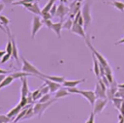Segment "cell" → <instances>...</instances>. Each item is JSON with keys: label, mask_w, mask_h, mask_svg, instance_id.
Returning <instances> with one entry per match:
<instances>
[{"label": "cell", "mask_w": 124, "mask_h": 123, "mask_svg": "<svg viewBox=\"0 0 124 123\" xmlns=\"http://www.w3.org/2000/svg\"><path fill=\"white\" fill-rule=\"evenodd\" d=\"M21 61H22V69H21L22 72L29 73V74H31V75H33V76H35V77H43L44 74L41 73V72L39 71V69H37L33 64H31L28 60H26L23 56L21 57Z\"/></svg>", "instance_id": "cell-1"}, {"label": "cell", "mask_w": 124, "mask_h": 123, "mask_svg": "<svg viewBox=\"0 0 124 123\" xmlns=\"http://www.w3.org/2000/svg\"><path fill=\"white\" fill-rule=\"evenodd\" d=\"M56 101H57V99L54 98V99H52V100H49V101L46 102V103H36L35 106L33 107L35 115H37L39 118H41V116L43 115L44 111H45L49 106H51L54 102H56Z\"/></svg>", "instance_id": "cell-2"}, {"label": "cell", "mask_w": 124, "mask_h": 123, "mask_svg": "<svg viewBox=\"0 0 124 123\" xmlns=\"http://www.w3.org/2000/svg\"><path fill=\"white\" fill-rule=\"evenodd\" d=\"M81 15L84 19V29H86L92 20L91 14H90V3L89 2H87L83 5L82 10H81Z\"/></svg>", "instance_id": "cell-3"}, {"label": "cell", "mask_w": 124, "mask_h": 123, "mask_svg": "<svg viewBox=\"0 0 124 123\" xmlns=\"http://www.w3.org/2000/svg\"><path fill=\"white\" fill-rule=\"evenodd\" d=\"M85 41H86V44H87V46H88V47L90 48V50H91V52L96 56V58L98 59V61H99V63L101 64V65H103L104 67H108V61H107V59L101 54V53H99V51H97L96 49H95V47L91 45V43H90V41L86 38L85 39Z\"/></svg>", "instance_id": "cell-4"}, {"label": "cell", "mask_w": 124, "mask_h": 123, "mask_svg": "<svg viewBox=\"0 0 124 123\" xmlns=\"http://www.w3.org/2000/svg\"><path fill=\"white\" fill-rule=\"evenodd\" d=\"M44 25L42 19L40 18L39 15H34L33 20H32V28H31V38L34 39L36 34L38 33V31L42 28V26Z\"/></svg>", "instance_id": "cell-5"}, {"label": "cell", "mask_w": 124, "mask_h": 123, "mask_svg": "<svg viewBox=\"0 0 124 123\" xmlns=\"http://www.w3.org/2000/svg\"><path fill=\"white\" fill-rule=\"evenodd\" d=\"M79 94L82 95V96L89 102V104H90L92 107L94 106V104H95V102H96V100H97L94 91H92V90H81V89H80V90H79Z\"/></svg>", "instance_id": "cell-6"}, {"label": "cell", "mask_w": 124, "mask_h": 123, "mask_svg": "<svg viewBox=\"0 0 124 123\" xmlns=\"http://www.w3.org/2000/svg\"><path fill=\"white\" fill-rule=\"evenodd\" d=\"M108 104V99H97L93 106V112L95 114L101 113Z\"/></svg>", "instance_id": "cell-7"}, {"label": "cell", "mask_w": 124, "mask_h": 123, "mask_svg": "<svg viewBox=\"0 0 124 123\" xmlns=\"http://www.w3.org/2000/svg\"><path fill=\"white\" fill-rule=\"evenodd\" d=\"M24 8H26L29 12L35 14L36 15H42V10L40 9V6H39V3L36 1L34 3H30V4H23L22 5Z\"/></svg>", "instance_id": "cell-8"}, {"label": "cell", "mask_w": 124, "mask_h": 123, "mask_svg": "<svg viewBox=\"0 0 124 123\" xmlns=\"http://www.w3.org/2000/svg\"><path fill=\"white\" fill-rule=\"evenodd\" d=\"M69 7H66L65 4L60 3L57 6V12H56V16H58L60 19H63L64 16L69 13Z\"/></svg>", "instance_id": "cell-9"}, {"label": "cell", "mask_w": 124, "mask_h": 123, "mask_svg": "<svg viewBox=\"0 0 124 123\" xmlns=\"http://www.w3.org/2000/svg\"><path fill=\"white\" fill-rule=\"evenodd\" d=\"M84 30H85L84 27H82V26H80L79 24L74 22L73 27H72V29H71V32H73V33H75V34H77V35H78V36H80V37L86 39V35H85V31H84Z\"/></svg>", "instance_id": "cell-10"}, {"label": "cell", "mask_w": 124, "mask_h": 123, "mask_svg": "<svg viewBox=\"0 0 124 123\" xmlns=\"http://www.w3.org/2000/svg\"><path fill=\"white\" fill-rule=\"evenodd\" d=\"M41 79H43V80L45 81V83H46V85H48L49 90H50L51 93H54V92H56L58 89L61 88V84H60V83H57V82H54V81H52V80L44 78V77H41Z\"/></svg>", "instance_id": "cell-11"}, {"label": "cell", "mask_w": 124, "mask_h": 123, "mask_svg": "<svg viewBox=\"0 0 124 123\" xmlns=\"http://www.w3.org/2000/svg\"><path fill=\"white\" fill-rule=\"evenodd\" d=\"M94 92H95V95H96V98H97V99H108V97H107V92L101 87V85L99 84V82L96 83Z\"/></svg>", "instance_id": "cell-12"}, {"label": "cell", "mask_w": 124, "mask_h": 123, "mask_svg": "<svg viewBox=\"0 0 124 123\" xmlns=\"http://www.w3.org/2000/svg\"><path fill=\"white\" fill-rule=\"evenodd\" d=\"M117 90H118V84H116V82L113 81V82L110 84L109 88L107 90V97H108V99L111 100V99L114 97V95H115V93L117 92Z\"/></svg>", "instance_id": "cell-13"}, {"label": "cell", "mask_w": 124, "mask_h": 123, "mask_svg": "<svg viewBox=\"0 0 124 123\" xmlns=\"http://www.w3.org/2000/svg\"><path fill=\"white\" fill-rule=\"evenodd\" d=\"M21 97H27L29 95V88H28V84H27V77H22L21 78Z\"/></svg>", "instance_id": "cell-14"}, {"label": "cell", "mask_w": 124, "mask_h": 123, "mask_svg": "<svg viewBox=\"0 0 124 123\" xmlns=\"http://www.w3.org/2000/svg\"><path fill=\"white\" fill-rule=\"evenodd\" d=\"M21 109H22V108H21L19 105H17L16 108H12L6 115H7L11 120H14V119L16 117V115L21 111Z\"/></svg>", "instance_id": "cell-15"}, {"label": "cell", "mask_w": 124, "mask_h": 123, "mask_svg": "<svg viewBox=\"0 0 124 123\" xmlns=\"http://www.w3.org/2000/svg\"><path fill=\"white\" fill-rule=\"evenodd\" d=\"M43 77L44 78H46V79H49V80H52V81L57 82V83H62V84L66 80L65 77H62V76H48V75H45L44 74Z\"/></svg>", "instance_id": "cell-16"}, {"label": "cell", "mask_w": 124, "mask_h": 123, "mask_svg": "<svg viewBox=\"0 0 124 123\" xmlns=\"http://www.w3.org/2000/svg\"><path fill=\"white\" fill-rule=\"evenodd\" d=\"M85 81V78H82V79H78V80H65L62 84V86L66 87V88H69V87H77L78 84L81 83Z\"/></svg>", "instance_id": "cell-17"}, {"label": "cell", "mask_w": 124, "mask_h": 123, "mask_svg": "<svg viewBox=\"0 0 124 123\" xmlns=\"http://www.w3.org/2000/svg\"><path fill=\"white\" fill-rule=\"evenodd\" d=\"M92 59H93V71L97 77H100V63L96 56L92 53Z\"/></svg>", "instance_id": "cell-18"}, {"label": "cell", "mask_w": 124, "mask_h": 123, "mask_svg": "<svg viewBox=\"0 0 124 123\" xmlns=\"http://www.w3.org/2000/svg\"><path fill=\"white\" fill-rule=\"evenodd\" d=\"M62 28H63V24H62V21H59V22H56V23H53L52 24V31L57 35L58 38H61V31H62Z\"/></svg>", "instance_id": "cell-19"}, {"label": "cell", "mask_w": 124, "mask_h": 123, "mask_svg": "<svg viewBox=\"0 0 124 123\" xmlns=\"http://www.w3.org/2000/svg\"><path fill=\"white\" fill-rule=\"evenodd\" d=\"M9 37H11V40H12V44H13V54L12 56L16 59V61L18 62V50H17V46H16V40H15V37L10 35Z\"/></svg>", "instance_id": "cell-20"}, {"label": "cell", "mask_w": 124, "mask_h": 123, "mask_svg": "<svg viewBox=\"0 0 124 123\" xmlns=\"http://www.w3.org/2000/svg\"><path fill=\"white\" fill-rule=\"evenodd\" d=\"M11 77H13V78L15 79V78H22V77H35V76H33V75H31V74H29V73H25V72H15V73H13V74H11L10 75Z\"/></svg>", "instance_id": "cell-21"}, {"label": "cell", "mask_w": 124, "mask_h": 123, "mask_svg": "<svg viewBox=\"0 0 124 123\" xmlns=\"http://www.w3.org/2000/svg\"><path fill=\"white\" fill-rule=\"evenodd\" d=\"M69 94H70V92L68 91V89H66V88H60V89H58V90L55 92V94H54V98H55V99L63 98V97L68 96Z\"/></svg>", "instance_id": "cell-22"}, {"label": "cell", "mask_w": 124, "mask_h": 123, "mask_svg": "<svg viewBox=\"0 0 124 123\" xmlns=\"http://www.w3.org/2000/svg\"><path fill=\"white\" fill-rule=\"evenodd\" d=\"M10 19L8 18V17H6L5 15H0V23L2 24V25H4L5 26V28H6V30H7V33H8V35L10 36L11 35V32H10V29H9V23H10Z\"/></svg>", "instance_id": "cell-23"}, {"label": "cell", "mask_w": 124, "mask_h": 123, "mask_svg": "<svg viewBox=\"0 0 124 123\" xmlns=\"http://www.w3.org/2000/svg\"><path fill=\"white\" fill-rule=\"evenodd\" d=\"M106 3L113 6L114 8L119 10L120 12H124V3L121 1H110V2H106Z\"/></svg>", "instance_id": "cell-24"}, {"label": "cell", "mask_w": 124, "mask_h": 123, "mask_svg": "<svg viewBox=\"0 0 124 123\" xmlns=\"http://www.w3.org/2000/svg\"><path fill=\"white\" fill-rule=\"evenodd\" d=\"M111 101H112V103H113L115 108L119 110L120 108H121V106H122V104H123V102H124V99H122V98H117V97H113V98L111 99Z\"/></svg>", "instance_id": "cell-25"}, {"label": "cell", "mask_w": 124, "mask_h": 123, "mask_svg": "<svg viewBox=\"0 0 124 123\" xmlns=\"http://www.w3.org/2000/svg\"><path fill=\"white\" fill-rule=\"evenodd\" d=\"M42 96H43V94L41 93V88H38V89L34 90L33 92H31V97H32L33 101H37V100L39 101L42 98Z\"/></svg>", "instance_id": "cell-26"}, {"label": "cell", "mask_w": 124, "mask_h": 123, "mask_svg": "<svg viewBox=\"0 0 124 123\" xmlns=\"http://www.w3.org/2000/svg\"><path fill=\"white\" fill-rule=\"evenodd\" d=\"M13 80H14V78H13V77H11V76H7L6 77V78L0 83V89H2V88H4V87H6V86H8V85H10L12 82H13Z\"/></svg>", "instance_id": "cell-27"}, {"label": "cell", "mask_w": 124, "mask_h": 123, "mask_svg": "<svg viewBox=\"0 0 124 123\" xmlns=\"http://www.w3.org/2000/svg\"><path fill=\"white\" fill-rule=\"evenodd\" d=\"M54 2H55V0H48V2L45 5V7L42 9V14H44V13H49V11H50V9L52 8V6L54 5Z\"/></svg>", "instance_id": "cell-28"}, {"label": "cell", "mask_w": 124, "mask_h": 123, "mask_svg": "<svg viewBox=\"0 0 124 123\" xmlns=\"http://www.w3.org/2000/svg\"><path fill=\"white\" fill-rule=\"evenodd\" d=\"M73 24H74V19H72V18L69 17V18L63 23V28L71 31V29H72V27H73Z\"/></svg>", "instance_id": "cell-29"}, {"label": "cell", "mask_w": 124, "mask_h": 123, "mask_svg": "<svg viewBox=\"0 0 124 123\" xmlns=\"http://www.w3.org/2000/svg\"><path fill=\"white\" fill-rule=\"evenodd\" d=\"M6 53L8 54H13V44H12V40H11V37H9V40H8V43H7V46H6Z\"/></svg>", "instance_id": "cell-30"}, {"label": "cell", "mask_w": 124, "mask_h": 123, "mask_svg": "<svg viewBox=\"0 0 124 123\" xmlns=\"http://www.w3.org/2000/svg\"><path fill=\"white\" fill-rule=\"evenodd\" d=\"M33 115H35V112H34V108L31 107V108H29L27 109V112H26L25 116L23 117V119H29V118L33 117Z\"/></svg>", "instance_id": "cell-31"}, {"label": "cell", "mask_w": 124, "mask_h": 123, "mask_svg": "<svg viewBox=\"0 0 124 123\" xmlns=\"http://www.w3.org/2000/svg\"><path fill=\"white\" fill-rule=\"evenodd\" d=\"M41 93L43 94V95H46V94H48L49 92H50V90H49V87H48V85H46V83H44L41 87Z\"/></svg>", "instance_id": "cell-32"}, {"label": "cell", "mask_w": 124, "mask_h": 123, "mask_svg": "<svg viewBox=\"0 0 124 123\" xmlns=\"http://www.w3.org/2000/svg\"><path fill=\"white\" fill-rule=\"evenodd\" d=\"M18 105H19L22 108H25L26 106H28L29 103H28V99H27V97H21V98H20V102H19Z\"/></svg>", "instance_id": "cell-33"}, {"label": "cell", "mask_w": 124, "mask_h": 123, "mask_svg": "<svg viewBox=\"0 0 124 123\" xmlns=\"http://www.w3.org/2000/svg\"><path fill=\"white\" fill-rule=\"evenodd\" d=\"M37 0H18L16 2L14 3V5H23V4H30V3H34Z\"/></svg>", "instance_id": "cell-34"}, {"label": "cell", "mask_w": 124, "mask_h": 123, "mask_svg": "<svg viewBox=\"0 0 124 123\" xmlns=\"http://www.w3.org/2000/svg\"><path fill=\"white\" fill-rule=\"evenodd\" d=\"M49 100H51V99H50V94L48 93V94L43 95V96H42V98L38 101V103H46V102H48Z\"/></svg>", "instance_id": "cell-35"}, {"label": "cell", "mask_w": 124, "mask_h": 123, "mask_svg": "<svg viewBox=\"0 0 124 123\" xmlns=\"http://www.w3.org/2000/svg\"><path fill=\"white\" fill-rule=\"evenodd\" d=\"M0 123H11V119L5 114H0Z\"/></svg>", "instance_id": "cell-36"}, {"label": "cell", "mask_w": 124, "mask_h": 123, "mask_svg": "<svg viewBox=\"0 0 124 123\" xmlns=\"http://www.w3.org/2000/svg\"><path fill=\"white\" fill-rule=\"evenodd\" d=\"M42 21H43V23L47 27V28H49V29H51V27H52V24H53V22L51 21V19H42Z\"/></svg>", "instance_id": "cell-37"}, {"label": "cell", "mask_w": 124, "mask_h": 123, "mask_svg": "<svg viewBox=\"0 0 124 123\" xmlns=\"http://www.w3.org/2000/svg\"><path fill=\"white\" fill-rule=\"evenodd\" d=\"M67 89L70 93H73V94H79V90H80V89H78L77 87H69Z\"/></svg>", "instance_id": "cell-38"}, {"label": "cell", "mask_w": 124, "mask_h": 123, "mask_svg": "<svg viewBox=\"0 0 124 123\" xmlns=\"http://www.w3.org/2000/svg\"><path fill=\"white\" fill-rule=\"evenodd\" d=\"M11 56H12L11 54L6 53V54H5V55H4V56L1 58V63H2V64H5V63H6V62H7V61L10 59V57H11Z\"/></svg>", "instance_id": "cell-39"}, {"label": "cell", "mask_w": 124, "mask_h": 123, "mask_svg": "<svg viewBox=\"0 0 124 123\" xmlns=\"http://www.w3.org/2000/svg\"><path fill=\"white\" fill-rule=\"evenodd\" d=\"M56 12H57V6L54 4V5L52 6V8L50 9L49 13H50V15H51L52 16H54V15H56Z\"/></svg>", "instance_id": "cell-40"}, {"label": "cell", "mask_w": 124, "mask_h": 123, "mask_svg": "<svg viewBox=\"0 0 124 123\" xmlns=\"http://www.w3.org/2000/svg\"><path fill=\"white\" fill-rule=\"evenodd\" d=\"M101 79L103 80V82L106 84V86H107V87H109V86H110V82L108 81V77H106V75H105V76H103Z\"/></svg>", "instance_id": "cell-41"}, {"label": "cell", "mask_w": 124, "mask_h": 123, "mask_svg": "<svg viewBox=\"0 0 124 123\" xmlns=\"http://www.w3.org/2000/svg\"><path fill=\"white\" fill-rule=\"evenodd\" d=\"M94 117H95V113H94V112H91V114H90L89 118L86 120V122H85V123H94V121H95Z\"/></svg>", "instance_id": "cell-42"}, {"label": "cell", "mask_w": 124, "mask_h": 123, "mask_svg": "<svg viewBox=\"0 0 124 123\" xmlns=\"http://www.w3.org/2000/svg\"><path fill=\"white\" fill-rule=\"evenodd\" d=\"M42 17H43V19H51L52 15H50V13H44V14H42Z\"/></svg>", "instance_id": "cell-43"}, {"label": "cell", "mask_w": 124, "mask_h": 123, "mask_svg": "<svg viewBox=\"0 0 124 123\" xmlns=\"http://www.w3.org/2000/svg\"><path fill=\"white\" fill-rule=\"evenodd\" d=\"M105 73H106V75H112V71L109 66L105 67Z\"/></svg>", "instance_id": "cell-44"}, {"label": "cell", "mask_w": 124, "mask_h": 123, "mask_svg": "<svg viewBox=\"0 0 124 123\" xmlns=\"http://www.w3.org/2000/svg\"><path fill=\"white\" fill-rule=\"evenodd\" d=\"M3 3H6V4H14L15 2L18 1V0H1Z\"/></svg>", "instance_id": "cell-45"}, {"label": "cell", "mask_w": 124, "mask_h": 123, "mask_svg": "<svg viewBox=\"0 0 124 123\" xmlns=\"http://www.w3.org/2000/svg\"><path fill=\"white\" fill-rule=\"evenodd\" d=\"M106 77H108V81L110 82V84L113 82V79H112V75H106Z\"/></svg>", "instance_id": "cell-46"}, {"label": "cell", "mask_w": 124, "mask_h": 123, "mask_svg": "<svg viewBox=\"0 0 124 123\" xmlns=\"http://www.w3.org/2000/svg\"><path fill=\"white\" fill-rule=\"evenodd\" d=\"M8 74V71L7 70H3L0 68V75H7Z\"/></svg>", "instance_id": "cell-47"}, {"label": "cell", "mask_w": 124, "mask_h": 123, "mask_svg": "<svg viewBox=\"0 0 124 123\" xmlns=\"http://www.w3.org/2000/svg\"><path fill=\"white\" fill-rule=\"evenodd\" d=\"M6 77H7L6 75H0V83H1L5 78H6Z\"/></svg>", "instance_id": "cell-48"}, {"label": "cell", "mask_w": 124, "mask_h": 123, "mask_svg": "<svg viewBox=\"0 0 124 123\" xmlns=\"http://www.w3.org/2000/svg\"><path fill=\"white\" fill-rule=\"evenodd\" d=\"M6 54V50H0V58H2Z\"/></svg>", "instance_id": "cell-49"}, {"label": "cell", "mask_w": 124, "mask_h": 123, "mask_svg": "<svg viewBox=\"0 0 124 123\" xmlns=\"http://www.w3.org/2000/svg\"><path fill=\"white\" fill-rule=\"evenodd\" d=\"M4 7H5V5H4V3H0V13L4 10Z\"/></svg>", "instance_id": "cell-50"}, {"label": "cell", "mask_w": 124, "mask_h": 123, "mask_svg": "<svg viewBox=\"0 0 124 123\" xmlns=\"http://www.w3.org/2000/svg\"><path fill=\"white\" fill-rule=\"evenodd\" d=\"M118 44H124V38H122L121 40H119L118 42L115 43V45H118Z\"/></svg>", "instance_id": "cell-51"}, {"label": "cell", "mask_w": 124, "mask_h": 123, "mask_svg": "<svg viewBox=\"0 0 124 123\" xmlns=\"http://www.w3.org/2000/svg\"><path fill=\"white\" fill-rule=\"evenodd\" d=\"M60 3H63V4H67L68 3V0H59Z\"/></svg>", "instance_id": "cell-52"}, {"label": "cell", "mask_w": 124, "mask_h": 123, "mask_svg": "<svg viewBox=\"0 0 124 123\" xmlns=\"http://www.w3.org/2000/svg\"><path fill=\"white\" fill-rule=\"evenodd\" d=\"M118 88H124V83H121V84H118Z\"/></svg>", "instance_id": "cell-53"}, {"label": "cell", "mask_w": 124, "mask_h": 123, "mask_svg": "<svg viewBox=\"0 0 124 123\" xmlns=\"http://www.w3.org/2000/svg\"><path fill=\"white\" fill-rule=\"evenodd\" d=\"M119 122L118 123H124V118H121V119H118Z\"/></svg>", "instance_id": "cell-54"}, {"label": "cell", "mask_w": 124, "mask_h": 123, "mask_svg": "<svg viewBox=\"0 0 124 123\" xmlns=\"http://www.w3.org/2000/svg\"><path fill=\"white\" fill-rule=\"evenodd\" d=\"M75 1H77V2H80V3H81L83 0H75Z\"/></svg>", "instance_id": "cell-55"}, {"label": "cell", "mask_w": 124, "mask_h": 123, "mask_svg": "<svg viewBox=\"0 0 124 123\" xmlns=\"http://www.w3.org/2000/svg\"><path fill=\"white\" fill-rule=\"evenodd\" d=\"M11 123H14V122H11Z\"/></svg>", "instance_id": "cell-56"}]
</instances>
